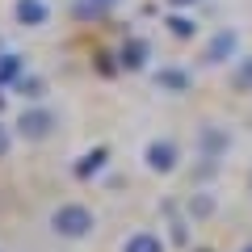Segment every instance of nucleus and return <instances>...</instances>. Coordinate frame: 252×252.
<instances>
[{"label": "nucleus", "instance_id": "nucleus-4", "mask_svg": "<svg viewBox=\"0 0 252 252\" xmlns=\"http://www.w3.org/2000/svg\"><path fill=\"white\" fill-rule=\"evenodd\" d=\"M177 160H181V147L172 143V139H152V143L143 147V164H147V172H160V177H168V172H177Z\"/></svg>", "mask_w": 252, "mask_h": 252}, {"label": "nucleus", "instance_id": "nucleus-13", "mask_svg": "<svg viewBox=\"0 0 252 252\" xmlns=\"http://www.w3.org/2000/svg\"><path fill=\"white\" fill-rule=\"evenodd\" d=\"M164 26H168V34H172V38H181V42H185V38H193V34H198V21L189 17L185 9H172L168 17H164Z\"/></svg>", "mask_w": 252, "mask_h": 252}, {"label": "nucleus", "instance_id": "nucleus-18", "mask_svg": "<svg viewBox=\"0 0 252 252\" xmlns=\"http://www.w3.org/2000/svg\"><path fill=\"white\" fill-rule=\"evenodd\" d=\"M164 4H168V9H193L198 0H164Z\"/></svg>", "mask_w": 252, "mask_h": 252}, {"label": "nucleus", "instance_id": "nucleus-1", "mask_svg": "<svg viewBox=\"0 0 252 252\" xmlns=\"http://www.w3.org/2000/svg\"><path fill=\"white\" fill-rule=\"evenodd\" d=\"M93 227H97V215L84 202H59L51 210V231L63 240H84V235H93Z\"/></svg>", "mask_w": 252, "mask_h": 252}, {"label": "nucleus", "instance_id": "nucleus-14", "mask_svg": "<svg viewBox=\"0 0 252 252\" xmlns=\"http://www.w3.org/2000/svg\"><path fill=\"white\" fill-rule=\"evenodd\" d=\"M231 89L235 93H252V55H240L231 67Z\"/></svg>", "mask_w": 252, "mask_h": 252}, {"label": "nucleus", "instance_id": "nucleus-11", "mask_svg": "<svg viewBox=\"0 0 252 252\" xmlns=\"http://www.w3.org/2000/svg\"><path fill=\"white\" fill-rule=\"evenodd\" d=\"M118 252H164V240L156 231H130Z\"/></svg>", "mask_w": 252, "mask_h": 252}, {"label": "nucleus", "instance_id": "nucleus-16", "mask_svg": "<svg viewBox=\"0 0 252 252\" xmlns=\"http://www.w3.org/2000/svg\"><path fill=\"white\" fill-rule=\"evenodd\" d=\"M164 215H168V227H172V244L185 248V244H189V231H185V219L177 215V202H164Z\"/></svg>", "mask_w": 252, "mask_h": 252}, {"label": "nucleus", "instance_id": "nucleus-19", "mask_svg": "<svg viewBox=\"0 0 252 252\" xmlns=\"http://www.w3.org/2000/svg\"><path fill=\"white\" fill-rule=\"evenodd\" d=\"M4 156H9V130L0 126V160H4Z\"/></svg>", "mask_w": 252, "mask_h": 252}, {"label": "nucleus", "instance_id": "nucleus-2", "mask_svg": "<svg viewBox=\"0 0 252 252\" xmlns=\"http://www.w3.org/2000/svg\"><path fill=\"white\" fill-rule=\"evenodd\" d=\"M13 126H17V135L26 139V143H42V139L55 135L59 118H55L51 105H38V101H30V105L17 114V122H13Z\"/></svg>", "mask_w": 252, "mask_h": 252}, {"label": "nucleus", "instance_id": "nucleus-6", "mask_svg": "<svg viewBox=\"0 0 252 252\" xmlns=\"http://www.w3.org/2000/svg\"><path fill=\"white\" fill-rule=\"evenodd\" d=\"M152 84H156L160 93H172V97H177V93H189V84H193V80H189L185 67L168 63V67H156V72H152Z\"/></svg>", "mask_w": 252, "mask_h": 252}, {"label": "nucleus", "instance_id": "nucleus-5", "mask_svg": "<svg viewBox=\"0 0 252 252\" xmlns=\"http://www.w3.org/2000/svg\"><path fill=\"white\" fill-rule=\"evenodd\" d=\"M13 21L26 30H38L51 21V4L46 0H13Z\"/></svg>", "mask_w": 252, "mask_h": 252}, {"label": "nucleus", "instance_id": "nucleus-12", "mask_svg": "<svg viewBox=\"0 0 252 252\" xmlns=\"http://www.w3.org/2000/svg\"><path fill=\"white\" fill-rule=\"evenodd\" d=\"M21 76H26V59L13 55V51H4V55H0V89H13Z\"/></svg>", "mask_w": 252, "mask_h": 252}, {"label": "nucleus", "instance_id": "nucleus-7", "mask_svg": "<svg viewBox=\"0 0 252 252\" xmlns=\"http://www.w3.org/2000/svg\"><path fill=\"white\" fill-rule=\"evenodd\" d=\"M227 147H231V135H227L223 126H215V122H206L198 130V156H227Z\"/></svg>", "mask_w": 252, "mask_h": 252}, {"label": "nucleus", "instance_id": "nucleus-10", "mask_svg": "<svg viewBox=\"0 0 252 252\" xmlns=\"http://www.w3.org/2000/svg\"><path fill=\"white\" fill-rule=\"evenodd\" d=\"M105 160H109V152H105V147H93V152H84L80 160L72 164V172H76V181H89V177H97V172L105 168Z\"/></svg>", "mask_w": 252, "mask_h": 252}, {"label": "nucleus", "instance_id": "nucleus-17", "mask_svg": "<svg viewBox=\"0 0 252 252\" xmlns=\"http://www.w3.org/2000/svg\"><path fill=\"white\" fill-rule=\"evenodd\" d=\"M185 210H189V219H210L215 215V198H210V193H193Z\"/></svg>", "mask_w": 252, "mask_h": 252}, {"label": "nucleus", "instance_id": "nucleus-3", "mask_svg": "<svg viewBox=\"0 0 252 252\" xmlns=\"http://www.w3.org/2000/svg\"><path fill=\"white\" fill-rule=\"evenodd\" d=\"M240 59V30H215L206 38V46L198 51V63L202 67H223V63H235Z\"/></svg>", "mask_w": 252, "mask_h": 252}, {"label": "nucleus", "instance_id": "nucleus-9", "mask_svg": "<svg viewBox=\"0 0 252 252\" xmlns=\"http://www.w3.org/2000/svg\"><path fill=\"white\" fill-rule=\"evenodd\" d=\"M118 9V0H72V17L76 21H101Z\"/></svg>", "mask_w": 252, "mask_h": 252}, {"label": "nucleus", "instance_id": "nucleus-15", "mask_svg": "<svg viewBox=\"0 0 252 252\" xmlns=\"http://www.w3.org/2000/svg\"><path fill=\"white\" fill-rule=\"evenodd\" d=\"M13 93H17L21 101H42L46 84L38 80V76H30V72H26V76H21V80H17V84H13Z\"/></svg>", "mask_w": 252, "mask_h": 252}, {"label": "nucleus", "instance_id": "nucleus-8", "mask_svg": "<svg viewBox=\"0 0 252 252\" xmlns=\"http://www.w3.org/2000/svg\"><path fill=\"white\" fill-rule=\"evenodd\" d=\"M147 59H152V46H147V38H126L122 55H118V67H126V72H143Z\"/></svg>", "mask_w": 252, "mask_h": 252}, {"label": "nucleus", "instance_id": "nucleus-20", "mask_svg": "<svg viewBox=\"0 0 252 252\" xmlns=\"http://www.w3.org/2000/svg\"><path fill=\"white\" fill-rule=\"evenodd\" d=\"M240 252H252V244H244V248H240Z\"/></svg>", "mask_w": 252, "mask_h": 252}]
</instances>
